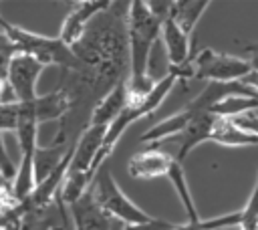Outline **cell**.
I'll return each mask as SVG.
<instances>
[{
    "instance_id": "cell-1",
    "label": "cell",
    "mask_w": 258,
    "mask_h": 230,
    "mask_svg": "<svg viewBox=\"0 0 258 230\" xmlns=\"http://www.w3.org/2000/svg\"><path fill=\"white\" fill-rule=\"evenodd\" d=\"M81 69L75 75V85L93 91L99 99L129 75V44H127V12L109 10L97 14L85 34L71 46Z\"/></svg>"
},
{
    "instance_id": "cell-2",
    "label": "cell",
    "mask_w": 258,
    "mask_h": 230,
    "mask_svg": "<svg viewBox=\"0 0 258 230\" xmlns=\"http://www.w3.org/2000/svg\"><path fill=\"white\" fill-rule=\"evenodd\" d=\"M127 44H129V75H127V89L129 99L145 97L151 87L153 79L149 77V61L155 40L159 38L161 20H157L145 0H133L127 6Z\"/></svg>"
},
{
    "instance_id": "cell-3",
    "label": "cell",
    "mask_w": 258,
    "mask_h": 230,
    "mask_svg": "<svg viewBox=\"0 0 258 230\" xmlns=\"http://www.w3.org/2000/svg\"><path fill=\"white\" fill-rule=\"evenodd\" d=\"M0 30L10 38V42L16 46L18 52L32 56L42 67L56 65V67H62L64 71H69L71 75L79 73L81 65H79L77 56L73 54L71 46H67L58 36H44L38 32H30L22 26L8 22L2 14H0Z\"/></svg>"
},
{
    "instance_id": "cell-4",
    "label": "cell",
    "mask_w": 258,
    "mask_h": 230,
    "mask_svg": "<svg viewBox=\"0 0 258 230\" xmlns=\"http://www.w3.org/2000/svg\"><path fill=\"white\" fill-rule=\"evenodd\" d=\"M173 85H175V77H173L171 73H167V75H163L157 83H153L151 91H149L145 97H141V99H129V103L125 105V109L117 115V119H115V121L107 127V131H105L101 149H99V153H97V157H95V161H93V174H97L99 167L103 165V161L113 153L117 141H119L121 135L127 131V127H129L133 121L151 115V113L163 103V99L169 95V91L173 89Z\"/></svg>"
},
{
    "instance_id": "cell-5",
    "label": "cell",
    "mask_w": 258,
    "mask_h": 230,
    "mask_svg": "<svg viewBox=\"0 0 258 230\" xmlns=\"http://www.w3.org/2000/svg\"><path fill=\"white\" fill-rule=\"evenodd\" d=\"M89 192L97 202V206L111 220H119L123 224H141L153 218L127 198V194L121 190L111 169H99L89 186Z\"/></svg>"
},
{
    "instance_id": "cell-6",
    "label": "cell",
    "mask_w": 258,
    "mask_h": 230,
    "mask_svg": "<svg viewBox=\"0 0 258 230\" xmlns=\"http://www.w3.org/2000/svg\"><path fill=\"white\" fill-rule=\"evenodd\" d=\"M191 63H194V79H202L210 83H238L252 71L250 61L226 52H216L214 48L200 50L191 59Z\"/></svg>"
},
{
    "instance_id": "cell-7",
    "label": "cell",
    "mask_w": 258,
    "mask_h": 230,
    "mask_svg": "<svg viewBox=\"0 0 258 230\" xmlns=\"http://www.w3.org/2000/svg\"><path fill=\"white\" fill-rule=\"evenodd\" d=\"M18 147H20V163L16 167V176L10 184V196L16 204H22L34 190V153L38 147V125L32 121H22L16 127Z\"/></svg>"
},
{
    "instance_id": "cell-8",
    "label": "cell",
    "mask_w": 258,
    "mask_h": 230,
    "mask_svg": "<svg viewBox=\"0 0 258 230\" xmlns=\"http://www.w3.org/2000/svg\"><path fill=\"white\" fill-rule=\"evenodd\" d=\"M42 69L44 67L28 54H22V52L14 54V59L10 61V67H8V75H6V83L14 95V101L28 103L38 97L36 83H38Z\"/></svg>"
},
{
    "instance_id": "cell-9",
    "label": "cell",
    "mask_w": 258,
    "mask_h": 230,
    "mask_svg": "<svg viewBox=\"0 0 258 230\" xmlns=\"http://www.w3.org/2000/svg\"><path fill=\"white\" fill-rule=\"evenodd\" d=\"M111 2L109 0H81V2H75L69 10V14L64 16L62 20V26H60V32H58V38L67 44V46H73L87 30V24L101 12L109 10Z\"/></svg>"
},
{
    "instance_id": "cell-10",
    "label": "cell",
    "mask_w": 258,
    "mask_h": 230,
    "mask_svg": "<svg viewBox=\"0 0 258 230\" xmlns=\"http://www.w3.org/2000/svg\"><path fill=\"white\" fill-rule=\"evenodd\" d=\"M214 123H216V115L210 113V111H204V113H198V115L187 123V127H183L177 135L165 139V141L177 143V151H175V157H173V159L183 165V159H185L200 143L210 141Z\"/></svg>"
},
{
    "instance_id": "cell-11",
    "label": "cell",
    "mask_w": 258,
    "mask_h": 230,
    "mask_svg": "<svg viewBox=\"0 0 258 230\" xmlns=\"http://www.w3.org/2000/svg\"><path fill=\"white\" fill-rule=\"evenodd\" d=\"M105 131H107V127H99V125H87L83 129L77 143L73 145V157H71V163L67 169L69 174H89L91 178H95L93 161L101 149Z\"/></svg>"
},
{
    "instance_id": "cell-12",
    "label": "cell",
    "mask_w": 258,
    "mask_h": 230,
    "mask_svg": "<svg viewBox=\"0 0 258 230\" xmlns=\"http://www.w3.org/2000/svg\"><path fill=\"white\" fill-rule=\"evenodd\" d=\"M69 214L73 230H111L113 220L97 206L89 190L69 206Z\"/></svg>"
},
{
    "instance_id": "cell-13",
    "label": "cell",
    "mask_w": 258,
    "mask_h": 230,
    "mask_svg": "<svg viewBox=\"0 0 258 230\" xmlns=\"http://www.w3.org/2000/svg\"><path fill=\"white\" fill-rule=\"evenodd\" d=\"M129 103V89H127V81L117 83L109 93H105L93 107L91 111V119L89 125H99V127H109L117 115L125 109V105Z\"/></svg>"
},
{
    "instance_id": "cell-14",
    "label": "cell",
    "mask_w": 258,
    "mask_h": 230,
    "mask_svg": "<svg viewBox=\"0 0 258 230\" xmlns=\"http://www.w3.org/2000/svg\"><path fill=\"white\" fill-rule=\"evenodd\" d=\"M171 163V157L165 155L159 149H147L143 153H137L129 159L127 171L133 180H153L167 174V167Z\"/></svg>"
},
{
    "instance_id": "cell-15",
    "label": "cell",
    "mask_w": 258,
    "mask_h": 230,
    "mask_svg": "<svg viewBox=\"0 0 258 230\" xmlns=\"http://www.w3.org/2000/svg\"><path fill=\"white\" fill-rule=\"evenodd\" d=\"M159 38L165 44L169 67H177V65H183L185 61H189V36L185 32H181L169 16L165 20H161Z\"/></svg>"
},
{
    "instance_id": "cell-16",
    "label": "cell",
    "mask_w": 258,
    "mask_h": 230,
    "mask_svg": "<svg viewBox=\"0 0 258 230\" xmlns=\"http://www.w3.org/2000/svg\"><path fill=\"white\" fill-rule=\"evenodd\" d=\"M210 141H216L220 145H228V147H248V145H258V137L248 133L246 129L238 127L232 119L226 117H218L216 115V123L212 129V137Z\"/></svg>"
},
{
    "instance_id": "cell-17",
    "label": "cell",
    "mask_w": 258,
    "mask_h": 230,
    "mask_svg": "<svg viewBox=\"0 0 258 230\" xmlns=\"http://www.w3.org/2000/svg\"><path fill=\"white\" fill-rule=\"evenodd\" d=\"M165 176L169 178V182H171V186H173V190H175V194H177V198H179V202H181V206H183L185 222H187V224H196V222H200L202 218H200V212H198V208H196L194 196H191V192H189V186H187V178H185L183 165L177 163V161L171 157V163H169Z\"/></svg>"
},
{
    "instance_id": "cell-18",
    "label": "cell",
    "mask_w": 258,
    "mask_h": 230,
    "mask_svg": "<svg viewBox=\"0 0 258 230\" xmlns=\"http://www.w3.org/2000/svg\"><path fill=\"white\" fill-rule=\"evenodd\" d=\"M208 6H210V0H175L171 2L169 18L177 24L181 32L189 36Z\"/></svg>"
},
{
    "instance_id": "cell-19",
    "label": "cell",
    "mask_w": 258,
    "mask_h": 230,
    "mask_svg": "<svg viewBox=\"0 0 258 230\" xmlns=\"http://www.w3.org/2000/svg\"><path fill=\"white\" fill-rule=\"evenodd\" d=\"M73 143H67V145H44V147H36V153H34V180L36 184L40 180H44L58 163L60 159L64 157V153L69 151Z\"/></svg>"
},
{
    "instance_id": "cell-20",
    "label": "cell",
    "mask_w": 258,
    "mask_h": 230,
    "mask_svg": "<svg viewBox=\"0 0 258 230\" xmlns=\"http://www.w3.org/2000/svg\"><path fill=\"white\" fill-rule=\"evenodd\" d=\"M256 228H258V178L246 206L240 210V230H256Z\"/></svg>"
},
{
    "instance_id": "cell-21",
    "label": "cell",
    "mask_w": 258,
    "mask_h": 230,
    "mask_svg": "<svg viewBox=\"0 0 258 230\" xmlns=\"http://www.w3.org/2000/svg\"><path fill=\"white\" fill-rule=\"evenodd\" d=\"M16 46L10 42V38L0 30V83H6V75H8V67L10 61L16 54Z\"/></svg>"
},
{
    "instance_id": "cell-22",
    "label": "cell",
    "mask_w": 258,
    "mask_h": 230,
    "mask_svg": "<svg viewBox=\"0 0 258 230\" xmlns=\"http://www.w3.org/2000/svg\"><path fill=\"white\" fill-rule=\"evenodd\" d=\"M18 127V105L12 103H0V131H16Z\"/></svg>"
},
{
    "instance_id": "cell-23",
    "label": "cell",
    "mask_w": 258,
    "mask_h": 230,
    "mask_svg": "<svg viewBox=\"0 0 258 230\" xmlns=\"http://www.w3.org/2000/svg\"><path fill=\"white\" fill-rule=\"evenodd\" d=\"M177 222L165 220V218H151L141 224H125L123 230H177Z\"/></svg>"
},
{
    "instance_id": "cell-24",
    "label": "cell",
    "mask_w": 258,
    "mask_h": 230,
    "mask_svg": "<svg viewBox=\"0 0 258 230\" xmlns=\"http://www.w3.org/2000/svg\"><path fill=\"white\" fill-rule=\"evenodd\" d=\"M0 176H2L8 184H12V180H14V176H16V165H14V161L10 159V155H8V151H6L2 131H0Z\"/></svg>"
},
{
    "instance_id": "cell-25",
    "label": "cell",
    "mask_w": 258,
    "mask_h": 230,
    "mask_svg": "<svg viewBox=\"0 0 258 230\" xmlns=\"http://www.w3.org/2000/svg\"><path fill=\"white\" fill-rule=\"evenodd\" d=\"M232 121H234L238 127H242V129H246L248 133H252V135L258 137V113H256V111H250V113H244V115H240V117H234Z\"/></svg>"
},
{
    "instance_id": "cell-26",
    "label": "cell",
    "mask_w": 258,
    "mask_h": 230,
    "mask_svg": "<svg viewBox=\"0 0 258 230\" xmlns=\"http://www.w3.org/2000/svg\"><path fill=\"white\" fill-rule=\"evenodd\" d=\"M147 8H149V12L157 18V20H165L167 16H169V10H171V2H167V0H153V2H147Z\"/></svg>"
},
{
    "instance_id": "cell-27",
    "label": "cell",
    "mask_w": 258,
    "mask_h": 230,
    "mask_svg": "<svg viewBox=\"0 0 258 230\" xmlns=\"http://www.w3.org/2000/svg\"><path fill=\"white\" fill-rule=\"evenodd\" d=\"M0 188H10V184H8V182H6L2 176H0Z\"/></svg>"
}]
</instances>
